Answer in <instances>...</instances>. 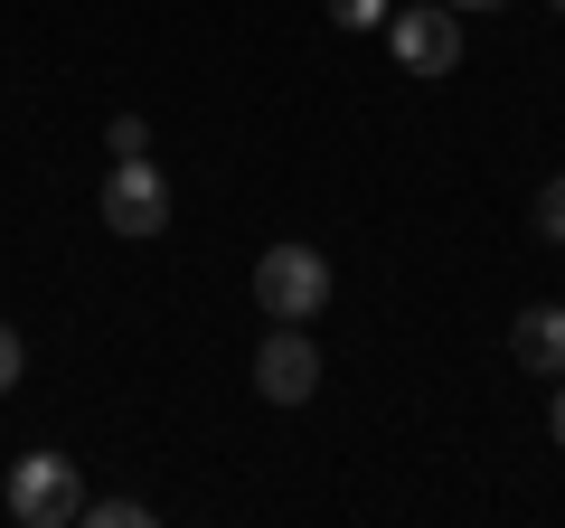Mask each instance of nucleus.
I'll return each instance as SVG.
<instances>
[{
	"mask_svg": "<svg viewBox=\"0 0 565 528\" xmlns=\"http://www.w3.org/2000/svg\"><path fill=\"white\" fill-rule=\"evenodd\" d=\"M10 519L20 528H76L85 519L76 463H66V453H20V463H10Z\"/></svg>",
	"mask_w": 565,
	"mask_h": 528,
	"instance_id": "f257e3e1",
	"label": "nucleus"
},
{
	"mask_svg": "<svg viewBox=\"0 0 565 528\" xmlns=\"http://www.w3.org/2000/svg\"><path fill=\"white\" fill-rule=\"evenodd\" d=\"M255 303L274 311V321H311V311L330 303V264H321V245H274V255L255 264Z\"/></svg>",
	"mask_w": 565,
	"mask_h": 528,
	"instance_id": "f03ea898",
	"label": "nucleus"
},
{
	"mask_svg": "<svg viewBox=\"0 0 565 528\" xmlns=\"http://www.w3.org/2000/svg\"><path fill=\"white\" fill-rule=\"evenodd\" d=\"M386 39H396V66L405 76H452L462 66V20H452V0L434 10H386Z\"/></svg>",
	"mask_w": 565,
	"mask_h": 528,
	"instance_id": "7ed1b4c3",
	"label": "nucleus"
},
{
	"mask_svg": "<svg viewBox=\"0 0 565 528\" xmlns=\"http://www.w3.org/2000/svg\"><path fill=\"white\" fill-rule=\"evenodd\" d=\"M104 226H114V236H161L170 226V180L151 161H114V180H104Z\"/></svg>",
	"mask_w": 565,
	"mask_h": 528,
	"instance_id": "20e7f679",
	"label": "nucleus"
},
{
	"mask_svg": "<svg viewBox=\"0 0 565 528\" xmlns=\"http://www.w3.org/2000/svg\"><path fill=\"white\" fill-rule=\"evenodd\" d=\"M255 387L274 397V406H302L311 387H321V349L302 340V321H274V340L255 349Z\"/></svg>",
	"mask_w": 565,
	"mask_h": 528,
	"instance_id": "39448f33",
	"label": "nucleus"
},
{
	"mask_svg": "<svg viewBox=\"0 0 565 528\" xmlns=\"http://www.w3.org/2000/svg\"><path fill=\"white\" fill-rule=\"evenodd\" d=\"M509 359L527 368V378H565V303H537L509 321Z\"/></svg>",
	"mask_w": 565,
	"mask_h": 528,
	"instance_id": "423d86ee",
	"label": "nucleus"
},
{
	"mask_svg": "<svg viewBox=\"0 0 565 528\" xmlns=\"http://www.w3.org/2000/svg\"><path fill=\"white\" fill-rule=\"evenodd\" d=\"M85 519H95V528H141L151 509H141L132 490H114V500H85Z\"/></svg>",
	"mask_w": 565,
	"mask_h": 528,
	"instance_id": "0eeeda50",
	"label": "nucleus"
},
{
	"mask_svg": "<svg viewBox=\"0 0 565 528\" xmlns=\"http://www.w3.org/2000/svg\"><path fill=\"white\" fill-rule=\"evenodd\" d=\"M104 142H114V161H141V151H151V123H141V114H114Z\"/></svg>",
	"mask_w": 565,
	"mask_h": 528,
	"instance_id": "6e6552de",
	"label": "nucleus"
},
{
	"mask_svg": "<svg viewBox=\"0 0 565 528\" xmlns=\"http://www.w3.org/2000/svg\"><path fill=\"white\" fill-rule=\"evenodd\" d=\"M537 236H556V245H565V180H546V189H537Z\"/></svg>",
	"mask_w": 565,
	"mask_h": 528,
	"instance_id": "1a4fd4ad",
	"label": "nucleus"
},
{
	"mask_svg": "<svg viewBox=\"0 0 565 528\" xmlns=\"http://www.w3.org/2000/svg\"><path fill=\"white\" fill-rule=\"evenodd\" d=\"M330 20H340V29H377L386 0H330Z\"/></svg>",
	"mask_w": 565,
	"mask_h": 528,
	"instance_id": "9d476101",
	"label": "nucleus"
},
{
	"mask_svg": "<svg viewBox=\"0 0 565 528\" xmlns=\"http://www.w3.org/2000/svg\"><path fill=\"white\" fill-rule=\"evenodd\" d=\"M10 387H20V330L0 321V397H10Z\"/></svg>",
	"mask_w": 565,
	"mask_h": 528,
	"instance_id": "9b49d317",
	"label": "nucleus"
},
{
	"mask_svg": "<svg viewBox=\"0 0 565 528\" xmlns=\"http://www.w3.org/2000/svg\"><path fill=\"white\" fill-rule=\"evenodd\" d=\"M556 444H565V378H556Z\"/></svg>",
	"mask_w": 565,
	"mask_h": 528,
	"instance_id": "f8f14e48",
	"label": "nucleus"
},
{
	"mask_svg": "<svg viewBox=\"0 0 565 528\" xmlns=\"http://www.w3.org/2000/svg\"><path fill=\"white\" fill-rule=\"evenodd\" d=\"M452 10H500V0H452Z\"/></svg>",
	"mask_w": 565,
	"mask_h": 528,
	"instance_id": "ddd939ff",
	"label": "nucleus"
},
{
	"mask_svg": "<svg viewBox=\"0 0 565 528\" xmlns=\"http://www.w3.org/2000/svg\"><path fill=\"white\" fill-rule=\"evenodd\" d=\"M556 10H565V0H556Z\"/></svg>",
	"mask_w": 565,
	"mask_h": 528,
	"instance_id": "4468645a",
	"label": "nucleus"
}]
</instances>
